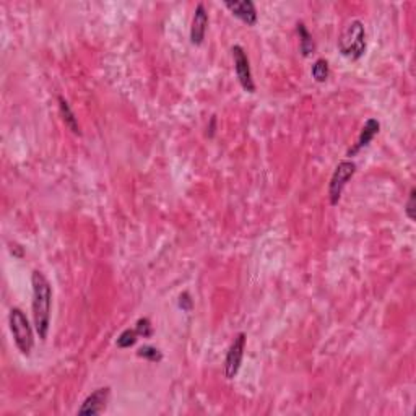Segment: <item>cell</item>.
Listing matches in <instances>:
<instances>
[{
  "label": "cell",
  "instance_id": "cell-12",
  "mask_svg": "<svg viewBox=\"0 0 416 416\" xmlns=\"http://www.w3.org/2000/svg\"><path fill=\"white\" fill-rule=\"evenodd\" d=\"M296 31H298L299 36V51L303 57H309L312 52H316V43H314L312 34L309 33L308 26L304 25V21H298L296 23Z\"/></svg>",
  "mask_w": 416,
  "mask_h": 416
},
{
  "label": "cell",
  "instance_id": "cell-16",
  "mask_svg": "<svg viewBox=\"0 0 416 416\" xmlns=\"http://www.w3.org/2000/svg\"><path fill=\"white\" fill-rule=\"evenodd\" d=\"M135 330H137V334H139V337H143V338H150L154 334L153 325H152V322H150L148 317H140L135 324Z\"/></svg>",
  "mask_w": 416,
  "mask_h": 416
},
{
  "label": "cell",
  "instance_id": "cell-5",
  "mask_svg": "<svg viewBox=\"0 0 416 416\" xmlns=\"http://www.w3.org/2000/svg\"><path fill=\"white\" fill-rule=\"evenodd\" d=\"M231 56H233V64H234V72H236L239 85L242 86V90L246 93H255V83L252 78V70H251V60L247 57V52L242 46L234 44L231 47Z\"/></svg>",
  "mask_w": 416,
  "mask_h": 416
},
{
  "label": "cell",
  "instance_id": "cell-4",
  "mask_svg": "<svg viewBox=\"0 0 416 416\" xmlns=\"http://www.w3.org/2000/svg\"><path fill=\"white\" fill-rule=\"evenodd\" d=\"M356 174V163L351 159H342L337 166H335L334 174H332L329 183V200L330 205H337L342 198L343 189L351 181L353 176Z\"/></svg>",
  "mask_w": 416,
  "mask_h": 416
},
{
  "label": "cell",
  "instance_id": "cell-7",
  "mask_svg": "<svg viewBox=\"0 0 416 416\" xmlns=\"http://www.w3.org/2000/svg\"><path fill=\"white\" fill-rule=\"evenodd\" d=\"M224 7L231 12L233 16L241 20L247 26H255L259 21V13L252 0H227Z\"/></svg>",
  "mask_w": 416,
  "mask_h": 416
},
{
  "label": "cell",
  "instance_id": "cell-3",
  "mask_svg": "<svg viewBox=\"0 0 416 416\" xmlns=\"http://www.w3.org/2000/svg\"><path fill=\"white\" fill-rule=\"evenodd\" d=\"M8 325H10L12 337L16 348L20 349V353L23 356H30L34 348V335L28 317H26V314L21 311L20 308L10 309V314H8Z\"/></svg>",
  "mask_w": 416,
  "mask_h": 416
},
{
  "label": "cell",
  "instance_id": "cell-2",
  "mask_svg": "<svg viewBox=\"0 0 416 416\" xmlns=\"http://www.w3.org/2000/svg\"><path fill=\"white\" fill-rule=\"evenodd\" d=\"M338 51L349 60H360L366 54V28L361 20H351L345 25L338 36Z\"/></svg>",
  "mask_w": 416,
  "mask_h": 416
},
{
  "label": "cell",
  "instance_id": "cell-19",
  "mask_svg": "<svg viewBox=\"0 0 416 416\" xmlns=\"http://www.w3.org/2000/svg\"><path fill=\"white\" fill-rule=\"evenodd\" d=\"M215 124H216V119H215V116H213V117L210 119V126L207 127V135L210 137V139L215 135Z\"/></svg>",
  "mask_w": 416,
  "mask_h": 416
},
{
  "label": "cell",
  "instance_id": "cell-18",
  "mask_svg": "<svg viewBox=\"0 0 416 416\" xmlns=\"http://www.w3.org/2000/svg\"><path fill=\"white\" fill-rule=\"evenodd\" d=\"M192 306H194V303H192V299H190V294L187 293V291L179 296V308L183 309L184 312L192 311Z\"/></svg>",
  "mask_w": 416,
  "mask_h": 416
},
{
  "label": "cell",
  "instance_id": "cell-14",
  "mask_svg": "<svg viewBox=\"0 0 416 416\" xmlns=\"http://www.w3.org/2000/svg\"><path fill=\"white\" fill-rule=\"evenodd\" d=\"M137 356L143 358V360L150 362H159L163 360V353L159 351L157 347H152V345H143V347H140L137 349Z\"/></svg>",
  "mask_w": 416,
  "mask_h": 416
},
{
  "label": "cell",
  "instance_id": "cell-1",
  "mask_svg": "<svg viewBox=\"0 0 416 416\" xmlns=\"http://www.w3.org/2000/svg\"><path fill=\"white\" fill-rule=\"evenodd\" d=\"M31 286H33V321L34 329L41 342L47 338L51 327V308H52V286L46 275L39 270L31 273Z\"/></svg>",
  "mask_w": 416,
  "mask_h": 416
},
{
  "label": "cell",
  "instance_id": "cell-10",
  "mask_svg": "<svg viewBox=\"0 0 416 416\" xmlns=\"http://www.w3.org/2000/svg\"><path fill=\"white\" fill-rule=\"evenodd\" d=\"M379 130H380V122L378 121V119H374V117L367 119V121L365 122V126H362L360 135H358L356 143L347 152V157L351 159V157H356V154L360 153L362 148L369 147L371 141L374 140V137L379 134Z\"/></svg>",
  "mask_w": 416,
  "mask_h": 416
},
{
  "label": "cell",
  "instance_id": "cell-9",
  "mask_svg": "<svg viewBox=\"0 0 416 416\" xmlns=\"http://www.w3.org/2000/svg\"><path fill=\"white\" fill-rule=\"evenodd\" d=\"M208 30V12L203 3H198L192 16V25H190V43L194 46H202L205 41Z\"/></svg>",
  "mask_w": 416,
  "mask_h": 416
},
{
  "label": "cell",
  "instance_id": "cell-15",
  "mask_svg": "<svg viewBox=\"0 0 416 416\" xmlns=\"http://www.w3.org/2000/svg\"><path fill=\"white\" fill-rule=\"evenodd\" d=\"M137 340H139V334H137V330L135 329H126L117 337L116 345L119 348L126 349V348L134 347V345L137 343Z\"/></svg>",
  "mask_w": 416,
  "mask_h": 416
},
{
  "label": "cell",
  "instance_id": "cell-6",
  "mask_svg": "<svg viewBox=\"0 0 416 416\" xmlns=\"http://www.w3.org/2000/svg\"><path fill=\"white\" fill-rule=\"evenodd\" d=\"M246 343H247V335L244 332H239L236 335V338L233 340V343L229 345L227 356H224V378L228 380L234 379L241 369L242 365V358H244V351H246Z\"/></svg>",
  "mask_w": 416,
  "mask_h": 416
},
{
  "label": "cell",
  "instance_id": "cell-11",
  "mask_svg": "<svg viewBox=\"0 0 416 416\" xmlns=\"http://www.w3.org/2000/svg\"><path fill=\"white\" fill-rule=\"evenodd\" d=\"M57 101H59V111H60V116H62V121H64L65 127L72 132V134L75 135H82V130H80V124H78V119L77 116H75L73 109L70 108L69 101L64 98V96H59L57 98Z\"/></svg>",
  "mask_w": 416,
  "mask_h": 416
},
{
  "label": "cell",
  "instance_id": "cell-13",
  "mask_svg": "<svg viewBox=\"0 0 416 416\" xmlns=\"http://www.w3.org/2000/svg\"><path fill=\"white\" fill-rule=\"evenodd\" d=\"M311 75H312V78L316 80L317 83H325L327 80H329V77H330L329 62H327L325 59H322V57H321V59H317L312 64Z\"/></svg>",
  "mask_w": 416,
  "mask_h": 416
},
{
  "label": "cell",
  "instance_id": "cell-8",
  "mask_svg": "<svg viewBox=\"0 0 416 416\" xmlns=\"http://www.w3.org/2000/svg\"><path fill=\"white\" fill-rule=\"evenodd\" d=\"M111 397V389L109 387H100L96 389L95 392H91L90 395L85 398L82 406L78 408V415H88V416H95V415H101L108 406Z\"/></svg>",
  "mask_w": 416,
  "mask_h": 416
},
{
  "label": "cell",
  "instance_id": "cell-17",
  "mask_svg": "<svg viewBox=\"0 0 416 416\" xmlns=\"http://www.w3.org/2000/svg\"><path fill=\"white\" fill-rule=\"evenodd\" d=\"M415 197H416V190L411 189L408 194V200H406V205H405V213H406V216H408V220H411V221H415V218H416Z\"/></svg>",
  "mask_w": 416,
  "mask_h": 416
}]
</instances>
